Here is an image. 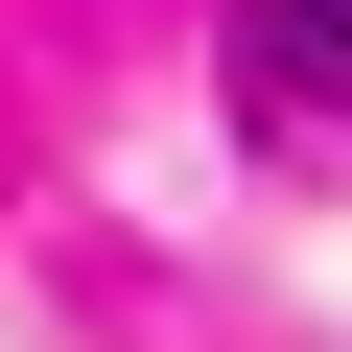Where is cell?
Wrapping results in <instances>:
<instances>
[{
  "instance_id": "cell-1",
  "label": "cell",
  "mask_w": 352,
  "mask_h": 352,
  "mask_svg": "<svg viewBox=\"0 0 352 352\" xmlns=\"http://www.w3.org/2000/svg\"><path fill=\"white\" fill-rule=\"evenodd\" d=\"M235 118L282 164H352V24L329 0H235Z\"/></svg>"
}]
</instances>
